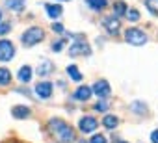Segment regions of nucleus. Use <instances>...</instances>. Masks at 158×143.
I'll use <instances>...</instances> for the list:
<instances>
[{"label":"nucleus","instance_id":"f257e3e1","mask_svg":"<svg viewBox=\"0 0 158 143\" xmlns=\"http://www.w3.org/2000/svg\"><path fill=\"white\" fill-rule=\"evenodd\" d=\"M48 132L60 141V143H73L76 139L74 128L69 126L67 123H63L61 119H50L48 123Z\"/></svg>","mask_w":158,"mask_h":143},{"label":"nucleus","instance_id":"f03ea898","mask_svg":"<svg viewBox=\"0 0 158 143\" xmlns=\"http://www.w3.org/2000/svg\"><path fill=\"white\" fill-rule=\"evenodd\" d=\"M74 39L76 41H73V45L69 47V54L71 56H89L91 54V48H89V45H88V41H86V37L84 35H74Z\"/></svg>","mask_w":158,"mask_h":143},{"label":"nucleus","instance_id":"7ed1b4c3","mask_svg":"<svg viewBox=\"0 0 158 143\" xmlns=\"http://www.w3.org/2000/svg\"><path fill=\"white\" fill-rule=\"evenodd\" d=\"M43 39H45V32H43V28H39V26H32V28H28V30L23 34V43H24L26 47H34V45L41 43Z\"/></svg>","mask_w":158,"mask_h":143},{"label":"nucleus","instance_id":"20e7f679","mask_svg":"<svg viewBox=\"0 0 158 143\" xmlns=\"http://www.w3.org/2000/svg\"><path fill=\"white\" fill-rule=\"evenodd\" d=\"M125 41L134 45V47H141V45L147 43V34L139 28H128L125 32Z\"/></svg>","mask_w":158,"mask_h":143},{"label":"nucleus","instance_id":"39448f33","mask_svg":"<svg viewBox=\"0 0 158 143\" xmlns=\"http://www.w3.org/2000/svg\"><path fill=\"white\" fill-rule=\"evenodd\" d=\"M97 126H99V121L95 117H91V115H84L80 121H78V128H80V132H84V134L95 132Z\"/></svg>","mask_w":158,"mask_h":143},{"label":"nucleus","instance_id":"423d86ee","mask_svg":"<svg viewBox=\"0 0 158 143\" xmlns=\"http://www.w3.org/2000/svg\"><path fill=\"white\" fill-rule=\"evenodd\" d=\"M13 56H15L13 43L8 39H2L0 41V61H10V59H13Z\"/></svg>","mask_w":158,"mask_h":143},{"label":"nucleus","instance_id":"0eeeda50","mask_svg":"<svg viewBox=\"0 0 158 143\" xmlns=\"http://www.w3.org/2000/svg\"><path fill=\"white\" fill-rule=\"evenodd\" d=\"M91 91H93V93H95L97 97H101L102 100H106V99L110 97V93H112V89H110V84H108V80H97V82L93 84Z\"/></svg>","mask_w":158,"mask_h":143},{"label":"nucleus","instance_id":"6e6552de","mask_svg":"<svg viewBox=\"0 0 158 143\" xmlns=\"http://www.w3.org/2000/svg\"><path fill=\"white\" fill-rule=\"evenodd\" d=\"M102 26H104V30L110 34V35H117V32H119V28H121V24H119V19L117 17H104L102 19Z\"/></svg>","mask_w":158,"mask_h":143},{"label":"nucleus","instance_id":"1a4fd4ad","mask_svg":"<svg viewBox=\"0 0 158 143\" xmlns=\"http://www.w3.org/2000/svg\"><path fill=\"white\" fill-rule=\"evenodd\" d=\"M35 93H37V97H39V99H43V100L50 99V97H52V84H50V82H47V80L39 82V84L35 86Z\"/></svg>","mask_w":158,"mask_h":143},{"label":"nucleus","instance_id":"9d476101","mask_svg":"<svg viewBox=\"0 0 158 143\" xmlns=\"http://www.w3.org/2000/svg\"><path fill=\"white\" fill-rule=\"evenodd\" d=\"M93 95V91H91V88L89 86H80L74 93H73V99L74 100H82V102H86V100H89V97Z\"/></svg>","mask_w":158,"mask_h":143},{"label":"nucleus","instance_id":"9b49d317","mask_svg":"<svg viewBox=\"0 0 158 143\" xmlns=\"http://www.w3.org/2000/svg\"><path fill=\"white\" fill-rule=\"evenodd\" d=\"M52 71H54V63L48 61V59H45V61H41L39 67H37V75H39L41 78H47V76L52 73Z\"/></svg>","mask_w":158,"mask_h":143},{"label":"nucleus","instance_id":"f8f14e48","mask_svg":"<svg viewBox=\"0 0 158 143\" xmlns=\"http://www.w3.org/2000/svg\"><path fill=\"white\" fill-rule=\"evenodd\" d=\"M17 78L23 82V84H28L32 80V67L30 65H23L19 69V73H17Z\"/></svg>","mask_w":158,"mask_h":143},{"label":"nucleus","instance_id":"ddd939ff","mask_svg":"<svg viewBox=\"0 0 158 143\" xmlns=\"http://www.w3.org/2000/svg\"><path fill=\"white\" fill-rule=\"evenodd\" d=\"M45 10H47V13H48L50 19H58L63 13V8L60 4H45Z\"/></svg>","mask_w":158,"mask_h":143},{"label":"nucleus","instance_id":"4468645a","mask_svg":"<svg viewBox=\"0 0 158 143\" xmlns=\"http://www.w3.org/2000/svg\"><path fill=\"white\" fill-rule=\"evenodd\" d=\"M11 115L15 117V119H26L28 115H30V108L28 106H13L11 108Z\"/></svg>","mask_w":158,"mask_h":143},{"label":"nucleus","instance_id":"2eb2a0df","mask_svg":"<svg viewBox=\"0 0 158 143\" xmlns=\"http://www.w3.org/2000/svg\"><path fill=\"white\" fill-rule=\"evenodd\" d=\"M117 125H119V119H117V115H106V117L102 119V126H104V128H108V130H114V128H117Z\"/></svg>","mask_w":158,"mask_h":143},{"label":"nucleus","instance_id":"dca6fc26","mask_svg":"<svg viewBox=\"0 0 158 143\" xmlns=\"http://www.w3.org/2000/svg\"><path fill=\"white\" fill-rule=\"evenodd\" d=\"M10 84H11V73L6 67H0V88L10 86Z\"/></svg>","mask_w":158,"mask_h":143},{"label":"nucleus","instance_id":"f3484780","mask_svg":"<svg viewBox=\"0 0 158 143\" xmlns=\"http://www.w3.org/2000/svg\"><path fill=\"white\" fill-rule=\"evenodd\" d=\"M86 4L93 10V11H102L108 4V0H86Z\"/></svg>","mask_w":158,"mask_h":143},{"label":"nucleus","instance_id":"a211bd4d","mask_svg":"<svg viewBox=\"0 0 158 143\" xmlns=\"http://www.w3.org/2000/svg\"><path fill=\"white\" fill-rule=\"evenodd\" d=\"M67 75L71 76V80H74V82H80L84 76H82V73L80 71H78V67L76 65H69L67 67Z\"/></svg>","mask_w":158,"mask_h":143},{"label":"nucleus","instance_id":"6ab92c4d","mask_svg":"<svg viewBox=\"0 0 158 143\" xmlns=\"http://www.w3.org/2000/svg\"><path fill=\"white\" fill-rule=\"evenodd\" d=\"M114 13H115V17L119 19V17H123L125 13H127V4L123 2V0H117V2L114 4Z\"/></svg>","mask_w":158,"mask_h":143},{"label":"nucleus","instance_id":"aec40b11","mask_svg":"<svg viewBox=\"0 0 158 143\" xmlns=\"http://www.w3.org/2000/svg\"><path fill=\"white\" fill-rule=\"evenodd\" d=\"M130 108H132V112H134V113H139V115H143V113H147V104H145V102H139V100H134Z\"/></svg>","mask_w":158,"mask_h":143},{"label":"nucleus","instance_id":"412c9836","mask_svg":"<svg viewBox=\"0 0 158 143\" xmlns=\"http://www.w3.org/2000/svg\"><path fill=\"white\" fill-rule=\"evenodd\" d=\"M145 8L149 10L151 15L158 17V0H145Z\"/></svg>","mask_w":158,"mask_h":143},{"label":"nucleus","instance_id":"4be33fe9","mask_svg":"<svg viewBox=\"0 0 158 143\" xmlns=\"http://www.w3.org/2000/svg\"><path fill=\"white\" fill-rule=\"evenodd\" d=\"M6 4H8L10 10H13V11H21V10L24 8V0H6Z\"/></svg>","mask_w":158,"mask_h":143},{"label":"nucleus","instance_id":"5701e85b","mask_svg":"<svg viewBox=\"0 0 158 143\" xmlns=\"http://www.w3.org/2000/svg\"><path fill=\"white\" fill-rule=\"evenodd\" d=\"M125 15L128 17V21H130V22H138V21H139V11H138V10H134V8H132V10H127V13H125Z\"/></svg>","mask_w":158,"mask_h":143},{"label":"nucleus","instance_id":"b1692460","mask_svg":"<svg viewBox=\"0 0 158 143\" xmlns=\"http://www.w3.org/2000/svg\"><path fill=\"white\" fill-rule=\"evenodd\" d=\"M89 143H108V139H106V136H102V134H95V136L89 139Z\"/></svg>","mask_w":158,"mask_h":143},{"label":"nucleus","instance_id":"393cba45","mask_svg":"<svg viewBox=\"0 0 158 143\" xmlns=\"http://www.w3.org/2000/svg\"><path fill=\"white\" fill-rule=\"evenodd\" d=\"M10 30H11V24L10 22H0V35L10 34Z\"/></svg>","mask_w":158,"mask_h":143},{"label":"nucleus","instance_id":"a878e982","mask_svg":"<svg viewBox=\"0 0 158 143\" xmlns=\"http://www.w3.org/2000/svg\"><path fill=\"white\" fill-rule=\"evenodd\" d=\"M95 110H97V112H106V110H108V102L101 99V100L95 104Z\"/></svg>","mask_w":158,"mask_h":143},{"label":"nucleus","instance_id":"bb28decb","mask_svg":"<svg viewBox=\"0 0 158 143\" xmlns=\"http://www.w3.org/2000/svg\"><path fill=\"white\" fill-rule=\"evenodd\" d=\"M63 43H65V39H60V41H56V43L52 45V50H54V52H60V50H61V47H63Z\"/></svg>","mask_w":158,"mask_h":143},{"label":"nucleus","instance_id":"cd10ccee","mask_svg":"<svg viewBox=\"0 0 158 143\" xmlns=\"http://www.w3.org/2000/svg\"><path fill=\"white\" fill-rule=\"evenodd\" d=\"M52 30H54L56 34H63V24H60V22H54V24H52Z\"/></svg>","mask_w":158,"mask_h":143},{"label":"nucleus","instance_id":"c85d7f7f","mask_svg":"<svg viewBox=\"0 0 158 143\" xmlns=\"http://www.w3.org/2000/svg\"><path fill=\"white\" fill-rule=\"evenodd\" d=\"M151 141H152V143H158V128L151 132Z\"/></svg>","mask_w":158,"mask_h":143},{"label":"nucleus","instance_id":"c756f323","mask_svg":"<svg viewBox=\"0 0 158 143\" xmlns=\"http://www.w3.org/2000/svg\"><path fill=\"white\" fill-rule=\"evenodd\" d=\"M0 22H2V11H0Z\"/></svg>","mask_w":158,"mask_h":143},{"label":"nucleus","instance_id":"7c9ffc66","mask_svg":"<svg viewBox=\"0 0 158 143\" xmlns=\"http://www.w3.org/2000/svg\"><path fill=\"white\" fill-rule=\"evenodd\" d=\"M117 143H127V141H117Z\"/></svg>","mask_w":158,"mask_h":143}]
</instances>
